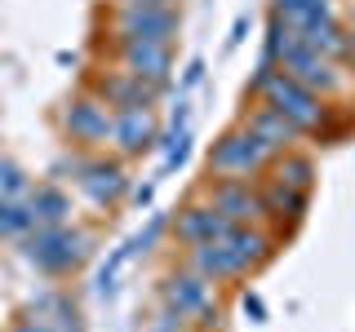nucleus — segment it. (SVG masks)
I'll use <instances>...</instances> for the list:
<instances>
[{"mask_svg": "<svg viewBox=\"0 0 355 332\" xmlns=\"http://www.w3.org/2000/svg\"><path fill=\"white\" fill-rule=\"evenodd\" d=\"M266 252H271V239L253 226H231L227 235L209 239V243H196L191 248V270L205 275L209 284L218 279H236V275H249Z\"/></svg>", "mask_w": 355, "mask_h": 332, "instance_id": "obj_1", "label": "nucleus"}, {"mask_svg": "<svg viewBox=\"0 0 355 332\" xmlns=\"http://www.w3.org/2000/svg\"><path fill=\"white\" fill-rule=\"evenodd\" d=\"M258 93L266 98V107H275V111H280V116L288 120V124H297L302 133L320 129V124L329 120L324 98H320L315 89H306L302 80H293L288 71H280V66H275V71L258 84Z\"/></svg>", "mask_w": 355, "mask_h": 332, "instance_id": "obj_2", "label": "nucleus"}, {"mask_svg": "<svg viewBox=\"0 0 355 332\" xmlns=\"http://www.w3.org/2000/svg\"><path fill=\"white\" fill-rule=\"evenodd\" d=\"M22 257L44 275H67L85 261V235L67 226H36L22 239Z\"/></svg>", "mask_w": 355, "mask_h": 332, "instance_id": "obj_3", "label": "nucleus"}, {"mask_svg": "<svg viewBox=\"0 0 355 332\" xmlns=\"http://www.w3.org/2000/svg\"><path fill=\"white\" fill-rule=\"evenodd\" d=\"M271 147L253 133L249 124H240V129H231V133H222V138L214 142V151H209V173H218V177H253V173H262L266 169V160H271Z\"/></svg>", "mask_w": 355, "mask_h": 332, "instance_id": "obj_4", "label": "nucleus"}, {"mask_svg": "<svg viewBox=\"0 0 355 332\" xmlns=\"http://www.w3.org/2000/svg\"><path fill=\"white\" fill-rule=\"evenodd\" d=\"M160 297H164V306L173 310V315H182V319H200L205 328H214L218 324V310H214V288H209L205 275H169L160 288Z\"/></svg>", "mask_w": 355, "mask_h": 332, "instance_id": "obj_5", "label": "nucleus"}, {"mask_svg": "<svg viewBox=\"0 0 355 332\" xmlns=\"http://www.w3.org/2000/svg\"><path fill=\"white\" fill-rule=\"evenodd\" d=\"M178 27H182V14L173 5H125L116 18L120 40H164L173 44Z\"/></svg>", "mask_w": 355, "mask_h": 332, "instance_id": "obj_6", "label": "nucleus"}, {"mask_svg": "<svg viewBox=\"0 0 355 332\" xmlns=\"http://www.w3.org/2000/svg\"><path fill=\"white\" fill-rule=\"evenodd\" d=\"M209 204H214L227 221H236V226H249V221L266 217L262 195L249 186V177H218V182L209 186Z\"/></svg>", "mask_w": 355, "mask_h": 332, "instance_id": "obj_7", "label": "nucleus"}, {"mask_svg": "<svg viewBox=\"0 0 355 332\" xmlns=\"http://www.w3.org/2000/svg\"><path fill=\"white\" fill-rule=\"evenodd\" d=\"M67 138L80 142V147H98V142H111V129H116V111L98 98H76L62 116Z\"/></svg>", "mask_w": 355, "mask_h": 332, "instance_id": "obj_8", "label": "nucleus"}, {"mask_svg": "<svg viewBox=\"0 0 355 332\" xmlns=\"http://www.w3.org/2000/svg\"><path fill=\"white\" fill-rule=\"evenodd\" d=\"M120 58L125 71L142 75V80L169 89V71H173V44L164 40H120Z\"/></svg>", "mask_w": 355, "mask_h": 332, "instance_id": "obj_9", "label": "nucleus"}, {"mask_svg": "<svg viewBox=\"0 0 355 332\" xmlns=\"http://www.w3.org/2000/svg\"><path fill=\"white\" fill-rule=\"evenodd\" d=\"M160 93H164L160 84L142 80V75H133V71H116V75L103 80V102L111 111H151Z\"/></svg>", "mask_w": 355, "mask_h": 332, "instance_id": "obj_10", "label": "nucleus"}, {"mask_svg": "<svg viewBox=\"0 0 355 332\" xmlns=\"http://www.w3.org/2000/svg\"><path fill=\"white\" fill-rule=\"evenodd\" d=\"M120 155H142L160 142V124H155L151 111H116V129H111Z\"/></svg>", "mask_w": 355, "mask_h": 332, "instance_id": "obj_11", "label": "nucleus"}, {"mask_svg": "<svg viewBox=\"0 0 355 332\" xmlns=\"http://www.w3.org/2000/svg\"><path fill=\"white\" fill-rule=\"evenodd\" d=\"M236 226V221H227L218 213L214 204H191V208H182L173 221V235L187 243V248H196V243H209V239H218V235H227V230Z\"/></svg>", "mask_w": 355, "mask_h": 332, "instance_id": "obj_12", "label": "nucleus"}, {"mask_svg": "<svg viewBox=\"0 0 355 332\" xmlns=\"http://www.w3.org/2000/svg\"><path fill=\"white\" fill-rule=\"evenodd\" d=\"M76 182H80V191L94 199V204H116V199L129 191L125 169H120V164H107V160H89Z\"/></svg>", "mask_w": 355, "mask_h": 332, "instance_id": "obj_13", "label": "nucleus"}, {"mask_svg": "<svg viewBox=\"0 0 355 332\" xmlns=\"http://www.w3.org/2000/svg\"><path fill=\"white\" fill-rule=\"evenodd\" d=\"M271 18L288 31H302L320 18H338V0H271Z\"/></svg>", "mask_w": 355, "mask_h": 332, "instance_id": "obj_14", "label": "nucleus"}, {"mask_svg": "<svg viewBox=\"0 0 355 332\" xmlns=\"http://www.w3.org/2000/svg\"><path fill=\"white\" fill-rule=\"evenodd\" d=\"M244 124L258 133V138H262V142H266V147H271L275 155H280V151H293V142L302 138V129H297V124H288V120H284L275 107H258L249 120H244Z\"/></svg>", "mask_w": 355, "mask_h": 332, "instance_id": "obj_15", "label": "nucleus"}, {"mask_svg": "<svg viewBox=\"0 0 355 332\" xmlns=\"http://www.w3.org/2000/svg\"><path fill=\"white\" fill-rule=\"evenodd\" d=\"M27 208L36 213V226H67V217H71V199H67V191H58V186L31 191Z\"/></svg>", "mask_w": 355, "mask_h": 332, "instance_id": "obj_16", "label": "nucleus"}, {"mask_svg": "<svg viewBox=\"0 0 355 332\" xmlns=\"http://www.w3.org/2000/svg\"><path fill=\"white\" fill-rule=\"evenodd\" d=\"M306 195L311 191H293V186H284V182L271 177V186L262 191V208L275 213V217H302L306 213Z\"/></svg>", "mask_w": 355, "mask_h": 332, "instance_id": "obj_17", "label": "nucleus"}, {"mask_svg": "<svg viewBox=\"0 0 355 332\" xmlns=\"http://www.w3.org/2000/svg\"><path fill=\"white\" fill-rule=\"evenodd\" d=\"M275 182L293 186V191H311V186H315V164H311L306 155L280 151V164H275Z\"/></svg>", "mask_w": 355, "mask_h": 332, "instance_id": "obj_18", "label": "nucleus"}, {"mask_svg": "<svg viewBox=\"0 0 355 332\" xmlns=\"http://www.w3.org/2000/svg\"><path fill=\"white\" fill-rule=\"evenodd\" d=\"M36 230V213H31L22 199H5L0 195V239H18Z\"/></svg>", "mask_w": 355, "mask_h": 332, "instance_id": "obj_19", "label": "nucleus"}, {"mask_svg": "<svg viewBox=\"0 0 355 332\" xmlns=\"http://www.w3.org/2000/svg\"><path fill=\"white\" fill-rule=\"evenodd\" d=\"M160 147H164V160H160V173H155V177H169L173 169H182L187 151H191V133H187V129H169L160 138Z\"/></svg>", "mask_w": 355, "mask_h": 332, "instance_id": "obj_20", "label": "nucleus"}, {"mask_svg": "<svg viewBox=\"0 0 355 332\" xmlns=\"http://www.w3.org/2000/svg\"><path fill=\"white\" fill-rule=\"evenodd\" d=\"M133 257V248L129 243H120L116 252H111V257L103 261V270H98V284H94V293L98 297H116V279H120V266H125Z\"/></svg>", "mask_w": 355, "mask_h": 332, "instance_id": "obj_21", "label": "nucleus"}, {"mask_svg": "<svg viewBox=\"0 0 355 332\" xmlns=\"http://www.w3.org/2000/svg\"><path fill=\"white\" fill-rule=\"evenodd\" d=\"M164 226H169V217H164V213H151V221L129 239V248H133V252H151V248H155V239L164 235Z\"/></svg>", "mask_w": 355, "mask_h": 332, "instance_id": "obj_22", "label": "nucleus"}, {"mask_svg": "<svg viewBox=\"0 0 355 332\" xmlns=\"http://www.w3.org/2000/svg\"><path fill=\"white\" fill-rule=\"evenodd\" d=\"M22 191H27V177H22L18 164H9V160H0V195L5 199H18Z\"/></svg>", "mask_w": 355, "mask_h": 332, "instance_id": "obj_23", "label": "nucleus"}, {"mask_svg": "<svg viewBox=\"0 0 355 332\" xmlns=\"http://www.w3.org/2000/svg\"><path fill=\"white\" fill-rule=\"evenodd\" d=\"M200 80H205V58H191L187 71H182V89H196Z\"/></svg>", "mask_w": 355, "mask_h": 332, "instance_id": "obj_24", "label": "nucleus"}, {"mask_svg": "<svg viewBox=\"0 0 355 332\" xmlns=\"http://www.w3.org/2000/svg\"><path fill=\"white\" fill-rule=\"evenodd\" d=\"M244 31H249V14L236 18V27H231V36H227V49H236V44L244 40Z\"/></svg>", "mask_w": 355, "mask_h": 332, "instance_id": "obj_25", "label": "nucleus"}, {"mask_svg": "<svg viewBox=\"0 0 355 332\" xmlns=\"http://www.w3.org/2000/svg\"><path fill=\"white\" fill-rule=\"evenodd\" d=\"M151 195H155V182L133 186V204H138V208H147V204H151Z\"/></svg>", "mask_w": 355, "mask_h": 332, "instance_id": "obj_26", "label": "nucleus"}, {"mask_svg": "<svg viewBox=\"0 0 355 332\" xmlns=\"http://www.w3.org/2000/svg\"><path fill=\"white\" fill-rule=\"evenodd\" d=\"M347 62H351V75H355V14L347 18Z\"/></svg>", "mask_w": 355, "mask_h": 332, "instance_id": "obj_27", "label": "nucleus"}, {"mask_svg": "<svg viewBox=\"0 0 355 332\" xmlns=\"http://www.w3.org/2000/svg\"><path fill=\"white\" fill-rule=\"evenodd\" d=\"M244 315H253V324H262V319H266V310H262L258 297H244Z\"/></svg>", "mask_w": 355, "mask_h": 332, "instance_id": "obj_28", "label": "nucleus"}, {"mask_svg": "<svg viewBox=\"0 0 355 332\" xmlns=\"http://www.w3.org/2000/svg\"><path fill=\"white\" fill-rule=\"evenodd\" d=\"M14 332H53V328L44 324V319H27V324H18Z\"/></svg>", "mask_w": 355, "mask_h": 332, "instance_id": "obj_29", "label": "nucleus"}, {"mask_svg": "<svg viewBox=\"0 0 355 332\" xmlns=\"http://www.w3.org/2000/svg\"><path fill=\"white\" fill-rule=\"evenodd\" d=\"M125 5H173V0H125Z\"/></svg>", "mask_w": 355, "mask_h": 332, "instance_id": "obj_30", "label": "nucleus"}]
</instances>
